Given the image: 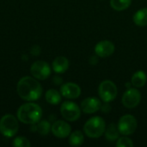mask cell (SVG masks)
Here are the masks:
<instances>
[{
	"mask_svg": "<svg viewBox=\"0 0 147 147\" xmlns=\"http://www.w3.org/2000/svg\"><path fill=\"white\" fill-rule=\"evenodd\" d=\"M16 90L18 96L24 101H37L42 94L40 84L32 77H23L17 83Z\"/></svg>",
	"mask_w": 147,
	"mask_h": 147,
	"instance_id": "cell-1",
	"label": "cell"
},
{
	"mask_svg": "<svg viewBox=\"0 0 147 147\" xmlns=\"http://www.w3.org/2000/svg\"><path fill=\"white\" fill-rule=\"evenodd\" d=\"M17 119L24 124L34 125L40 121L42 117L41 108L34 102L22 104L17 110Z\"/></svg>",
	"mask_w": 147,
	"mask_h": 147,
	"instance_id": "cell-2",
	"label": "cell"
},
{
	"mask_svg": "<svg viewBox=\"0 0 147 147\" xmlns=\"http://www.w3.org/2000/svg\"><path fill=\"white\" fill-rule=\"evenodd\" d=\"M106 130V123L101 116H94L89 119L84 126V133L91 139H97L102 136Z\"/></svg>",
	"mask_w": 147,
	"mask_h": 147,
	"instance_id": "cell-3",
	"label": "cell"
},
{
	"mask_svg": "<svg viewBox=\"0 0 147 147\" xmlns=\"http://www.w3.org/2000/svg\"><path fill=\"white\" fill-rule=\"evenodd\" d=\"M19 130L18 119L12 115H5L0 120V133L7 138L14 137Z\"/></svg>",
	"mask_w": 147,
	"mask_h": 147,
	"instance_id": "cell-4",
	"label": "cell"
},
{
	"mask_svg": "<svg viewBox=\"0 0 147 147\" xmlns=\"http://www.w3.org/2000/svg\"><path fill=\"white\" fill-rule=\"evenodd\" d=\"M98 94L102 102H110L116 98L118 90L113 81L104 80L100 84L98 87Z\"/></svg>",
	"mask_w": 147,
	"mask_h": 147,
	"instance_id": "cell-5",
	"label": "cell"
},
{
	"mask_svg": "<svg viewBox=\"0 0 147 147\" xmlns=\"http://www.w3.org/2000/svg\"><path fill=\"white\" fill-rule=\"evenodd\" d=\"M60 114L65 120L73 122L80 118L81 109L77 103L71 101H65L61 104Z\"/></svg>",
	"mask_w": 147,
	"mask_h": 147,
	"instance_id": "cell-6",
	"label": "cell"
},
{
	"mask_svg": "<svg viewBox=\"0 0 147 147\" xmlns=\"http://www.w3.org/2000/svg\"><path fill=\"white\" fill-rule=\"evenodd\" d=\"M137 126V120L132 115H125L121 116L117 125L120 134L124 136L132 135L135 132Z\"/></svg>",
	"mask_w": 147,
	"mask_h": 147,
	"instance_id": "cell-7",
	"label": "cell"
},
{
	"mask_svg": "<svg viewBox=\"0 0 147 147\" xmlns=\"http://www.w3.org/2000/svg\"><path fill=\"white\" fill-rule=\"evenodd\" d=\"M30 73L38 80H45L51 75V67L47 62L37 60L32 64L30 67Z\"/></svg>",
	"mask_w": 147,
	"mask_h": 147,
	"instance_id": "cell-8",
	"label": "cell"
},
{
	"mask_svg": "<svg viewBox=\"0 0 147 147\" xmlns=\"http://www.w3.org/2000/svg\"><path fill=\"white\" fill-rule=\"evenodd\" d=\"M121 101L127 109H134L140 103L141 94L135 88H128L123 94Z\"/></svg>",
	"mask_w": 147,
	"mask_h": 147,
	"instance_id": "cell-9",
	"label": "cell"
},
{
	"mask_svg": "<svg viewBox=\"0 0 147 147\" xmlns=\"http://www.w3.org/2000/svg\"><path fill=\"white\" fill-rule=\"evenodd\" d=\"M51 131L55 137L59 139H65L71 134V127L66 121L59 120L52 125Z\"/></svg>",
	"mask_w": 147,
	"mask_h": 147,
	"instance_id": "cell-10",
	"label": "cell"
},
{
	"mask_svg": "<svg viewBox=\"0 0 147 147\" xmlns=\"http://www.w3.org/2000/svg\"><path fill=\"white\" fill-rule=\"evenodd\" d=\"M115 45L110 40L99 41L95 47V53L99 58H108L115 53Z\"/></svg>",
	"mask_w": 147,
	"mask_h": 147,
	"instance_id": "cell-11",
	"label": "cell"
},
{
	"mask_svg": "<svg viewBox=\"0 0 147 147\" xmlns=\"http://www.w3.org/2000/svg\"><path fill=\"white\" fill-rule=\"evenodd\" d=\"M101 106L102 102L97 97H87L81 102V110L88 115L95 114L101 109Z\"/></svg>",
	"mask_w": 147,
	"mask_h": 147,
	"instance_id": "cell-12",
	"label": "cell"
},
{
	"mask_svg": "<svg viewBox=\"0 0 147 147\" xmlns=\"http://www.w3.org/2000/svg\"><path fill=\"white\" fill-rule=\"evenodd\" d=\"M60 94L67 99H76L81 95V88L75 83H66L60 87Z\"/></svg>",
	"mask_w": 147,
	"mask_h": 147,
	"instance_id": "cell-13",
	"label": "cell"
},
{
	"mask_svg": "<svg viewBox=\"0 0 147 147\" xmlns=\"http://www.w3.org/2000/svg\"><path fill=\"white\" fill-rule=\"evenodd\" d=\"M52 67L56 73H65L69 68V60L64 56H59L53 61Z\"/></svg>",
	"mask_w": 147,
	"mask_h": 147,
	"instance_id": "cell-14",
	"label": "cell"
},
{
	"mask_svg": "<svg viewBox=\"0 0 147 147\" xmlns=\"http://www.w3.org/2000/svg\"><path fill=\"white\" fill-rule=\"evenodd\" d=\"M147 82V76L144 71H137L132 77V85L135 88H142Z\"/></svg>",
	"mask_w": 147,
	"mask_h": 147,
	"instance_id": "cell-15",
	"label": "cell"
},
{
	"mask_svg": "<svg viewBox=\"0 0 147 147\" xmlns=\"http://www.w3.org/2000/svg\"><path fill=\"white\" fill-rule=\"evenodd\" d=\"M120 132H119V129H118V127L114 124V123H111L109 125V127H107L106 130H105V133H104V135H105V139L110 142H113V141H117V140L120 138Z\"/></svg>",
	"mask_w": 147,
	"mask_h": 147,
	"instance_id": "cell-16",
	"label": "cell"
},
{
	"mask_svg": "<svg viewBox=\"0 0 147 147\" xmlns=\"http://www.w3.org/2000/svg\"><path fill=\"white\" fill-rule=\"evenodd\" d=\"M134 22L139 27L147 26V8H142L139 9L133 17Z\"/></svg>",
	"mask_w": 147,
	"mask_h": 147,
	"instance_id": "cell-17",
	"label": "cell"
},
{
	"mask_svg": "<svg viewBox=\"0 0 147 147\" xmlns=\"http://www.w3.org/2000/svg\"><path fill=\"white\" fill-rule=\"evenodd\" d=\"M46 101L52 105H58L61 102V94L54 89H50L46 92Z\"/></svg>",
	"mask_w": 147,
	"mask_h": 147,
	"instance_id": "cell-18",
	"label": "cell"
},
{
	"mask_svg": "<svg viewBox=\"0 0 147 147\" xmlns=\"http://www.w3.org/2000/svg\"><path fill=\"white\" fill-rule=\"evenodd\" d=\"M51 124L47 121H40L37 122V125L33 126L31 130L34 129V131L37 132L40 135H47L49 132L51 131Z\"/></svg>",
	"mask_w": 147,
	"mask_h": 147,
	"instance_id": "cell-19",
	"label": "cell"
},
{
	"mask_svg": "<svg viewBox=\"0 0 147 147\" xmlns=\"http://www.w3.org/2000/svg\"><path fill=\"white\" fill-rule=\"evenodd\" d=\"M84 141V134L81 131H74L69 135V144L71 146H80Z\"/></svg>",
	"mask_w": 147,
	"mask_h": 147,
	"instance_id": "cell-20",
	"label": "cell"
},
{
	"mask_svg": "<svg viewBox=\"0 0 147 147\" xmlns=\"http://www.w3.org/2000/svg\"><path fill=\"white\" fill-rule=\"evenodd\" d=\"M132 0H110V6L116 11H123L131 5Z\"/></svg>",
	"mask_w": 147,
	"mask_h": 147,
	"instance_id": "cell-21",
	"label": "cell"
},
{
	"mask_svg": "<svg viewBox=\"0 0 147 147\" xmlns=\"http://www.w3.org/2000/svg\"><path fill=\"white\" fill-rule=\"evenodd\" d=\"M12 146L14 147H30L31 144L27 138L19 136V137H16L13 140Z\"/></svg>",
	"mask_w": 147,
	"mask_h": 147,
	"instance_id": "cell-22",
	"label": "cell"
},
{
	"mask_svg": "<svg viewBox=\"0 0 147 147\" xmlns=\"http://www.w3.org/2000/svg\"><path fill=\"white\" fill-rule=\"evenodd\" d=\"M134 146V142L132 141L131 139H129L127 136L121 137L117 140L116 142V146L117 147H133Z\"/></svg>",
	"mask_w": 147,
	"mask_h": 147,
	"instance_id": "cell-23",
	"label": "cell"
},
{
	"mask_svg": "<svg viewBox=\"0 0 147 147\" xmlns=\"http://www.w3.org/2000/svg\"><path fill=\"white\" fill-rule=\"evenodd\" d=\"M111 109H112V108H111V105L109 104V102H104V104L101 106V110L103 114L110 113Z\"/></svg>",
	"mask_w": 147,
	"mask_h": 147,
	"instance_id": "cell-24",
	"label": "cell"
},
{
	"mask_svg": "<svg viewBox=\"0 0 147 147\" xmlns=\"http://www.w3.org/2000/svg\"><path fill=\"white\" fill-rule=\"evenodd\" d=\"M97 61H98V59H97V55L96 56H92V57H90V63L91 64V65H96V63H97Z\"/></svg>",
	"mask_w": 147,
	"mask_h": 147,
	"instance_id": "cell-25",
	"label": "cell"
},
{
	"mask_svg": "<svg viewBox=\"0 0 147 147\" xmlns=\"http://www.w3.org/2000/svg\"><path fill=\"white\" fill-rule=\"evenodd\" d=\"M53 82H54V84H56L57 85H59V84H60L62 83V79L59 77H55L53 78Z\"/></svg>",
	"mask_w": 147,
	"mask_h": 147,
	"instance_id": "cell-26",
	"label": "cell"
}]
</instances>
